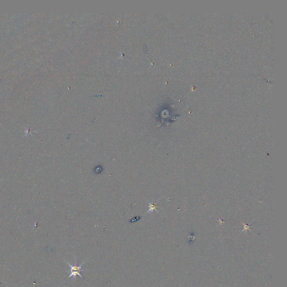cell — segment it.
<instances>
[{
  "instance_id": "6da1fadb",
  "label": "cell",
  "mask_w": 287,
  "mask_h": 287,
  "mask_svg": "<svg viewBox=\"0 0 287 287\" xmlns=\"http://www.w3.org/2000/svg\"><path fill=\"white\" fill-rule=\"evenodd\" d=\"M85 261L84 262H83V263H82L81 264H80V265L79 266H77V265H74V266H72V265H71V264H70L69 263H68V262H67V264H68V265H69V266L70 267V268H71V269H70V273H74V272H79V273H80V271H84V270H81V266H82V265H83V264H84L85 263Z\"/></svg>"
}]
</instances>
